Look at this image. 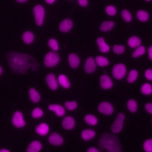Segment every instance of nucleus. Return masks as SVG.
Segmentation results:
<instances>
[{"instance_id": "nucleus-50", "label": "nucleus", "mask_w": 152, "mask_h": 152, "mask_svg": "<svg viewBox=\"0 0 152 152\" xmlns=\"http://www.w3.org/2000/svg\"></svg>"}, {"instance_id": "nucleus-26", "label": "nucleus", "mask_w": 152, "mask_h": 152, "mask_svg": "<svg viewBox=\"0 0 152 152\" xmlns=\"http://www.w3.org/2000/svg\"><path fill=\"white\" fill-rule=\"evenodd\" d=\"M137 17L140 21L145 22L148 20L150 15L147 11L143 10H140L137 12Z\"/></svg>"}, {"instance_id": "nucleus-9", "label": "nucleus", "mask_w": 152, "mask_h": 152, "mask_svg": "<svg viewBox=\"0 0 152 152\" xmlns=\"http://www.w3.org/2000/svg\"><path fill=\"white\" fill-rule=\"evenodd\" d=\"M96 69V63L95 59L90 56L87 58L85 61L84 70L86 73L91 74L93 73Z\"/></svg>"}, {"instance_id": "nucleus-4", "label": "nucleus", "mask_w": 152, "mask_h": 152, "mask_svg": "<svg viewBox=\"0 0 152 152\" xmlns=\"http://www.w3.org/2000/svg\"><path fill=\"white\" fill-rule=\"evenodd\" d=\"M33 12L36 24L38 26H42L43 23L45 15V11L44 7L40 4L36 5L33 9Z\"/></svg>"}, {"instance_id": "nucleus-44", "label": "nucleus", "mask_w": 152, "mask_h": 152, "mask_svg": "<svg viewBox=\"0 0 152 152\" xmlns=\"http://www.w3.org/2000/svg\"><path fill=\"white\" fill-rule=\"evenodd\" d=\"M87 151H88V152H99V150L96 148L94 147H91L87 150Z\"/></svg>"}, {"instance_id": "nucleus-19", "label": "nucleus", "mask_w": 152, "mask_h": 152, "mask_svg": "<svg viewBox=\"0 0 152 152\" xmlns=\"http://www.w3.org/2000/svg\"><path fill=\"white\" fill-rule=\"evenodd\" d=\"M42 148V143L39 141L34 140L31 141L27 147L26 151L27 152H37L41 150Z\"/></svg>"}, {"instance_id": "nucleus-15", "label": "nucleus", "mask_w": 152, "mask_h": 152, "mask_svg": "<svg viewBox=\"0 0 152 152\" xmlns=\"http://www.w3.org/2000/svg\"><path fill=\"white\" fill-rule=\"evenodd\" d=\"M68 61L69 66L73 69L77 68L80 63V59L79 56L74 53H71L68 55Z\"/></svg>"}, {"instance_id": "nucleus-24", "label": "nucleus", "mask_w": 152, "mask_h": 152, "mask_svg": "<svg viewBox=\"0 0 152 152\" xmlns=\"http://www.w3.org/2000/svg\"><path fill=\"white\" fill-rule=\"evenodd\" d=\"M141 43V39L135 36L130 37L128 40V45L131 48H135L139 46Z\"/></svg>"}, {"instance_id": "nucleus-47", "label": "nucleus", "mask_w": 152, "mask_h": 152, "mask_svg": "<svg viewBox=\"0 0 152 152\" xmlns=\"http://www.w3.org/2000/svg\"><path fill=\"white\" fill-rule=\"evenodd\" d=\"M17 2H19V3H24L26 2H27L28 0H16Z\"/></svg>"}, {"instance_id": "nucleus-30", "label": "nucleus", "mask_w": 152, "mask_h": 152, "mask_svg": "<svg viewBox=\"0 0 152 152\" xmlns=\"http://www.w3.org/2000/svg\"><path fill=\"white\" fill-rule=\"evenodd\" d=\"M141 91L143 94L150 95L152 94V86L151 84L145 83L141 87Z\"/></svg>"}, {"instance_id": "nucleus-10", "label": "nucleus", "mask_w": 152, "mask_h": 152, "mask_svg": "<svg viewBox=\"0 0 152 152\" xmlns=\"http://www.w3.org/2000/svg\"><path fill=\"white\" fill-rule=\"evenodd\" d=\"M49 142L53 145H61L64 143V138L57 132H52L48 137Z\"/></svg>"}, {"instance_id": "nucleus-27", "label": "nucleus", "mask_w": 152, "mask_h": 152, "mask_svg": "<svg viewBox=\"0 0 152 152\" xmlns=\"http://www.w3.org/2000/svg\"><path fill=\"white\" fill-rule=\"evenodd\" d=\"M94 59L96 64L100 67H104L109 64V59L103 56H97Z\"/></svg>"}, {"instance_id": "nucleus-14", "label": "nucleus", "mask_w": 152, "mask_h": 152, "mask_svg": "<svg viewBox=\"0 0 152 152\" xmlns=\"http://www.w3.org/2000/svg\"><path fill=\"white\" fill-rule=\"evenodd\" d=\"M75 121L74 118L70 116H65L62 121V127L66 130H70L74 128Z\"/></svg>"}, {"instance_id": "nucleus-18", "label": "nucleus", "mask_w": 152, "mask_h": 152, "mask_svg": "<svg viewBox=\"0 0 152 152\" xmlns=\"http://www.w3.org/2000/svg\"><path fill=\"white\" fill-rule=\"evenodd\" d=\"M35 131L37 134L44 136L47 135L49 132V126L46 123H41L36 126Z\"/></svg>"}, {"instance_id": "nucleus-3", "label": "nucleus", "mask_w": 152, "mask_h": 152, "mask_svg": "<svg viewBox=\"0 0 152 152\" xmlns=\"http://www.w3.org/2000/svg\"><path fill=\"white\" fill-rule=\"evenodd\" d=\"M60 61L59 55L55 52H49L45 56L43 64L45 66L48 68H52L55 66Z\"/></svg>"}, {"instance_id": "nucleus-22", "label": "nucleus", "mask_w": 152, "mask_h": 152, "mask_svg": "<svg viewBox=\"0 0 152 152\" xmlns=\"http://www.w3.org/2000/svg\"><path fill=\"white\" fill-rule=\"evenodd\" d=\"M22 40L24 43L27 45L32 43L34 40V35L30 31H26L22 34Z\"/></svg>"}, {"instance_id": "nucleus-20", "label": "nucleus", "mask_w": 152, "mask_h": 152, "mask_svg": "<svg viewBox=\"0 0 152 152\" xmlns=\"http://www.w3.org/2000/svg\"><path fill=\"white\" fill-rule=\"evenodd\" d=\"M96 136V132L91 129L83 130L81 132V138L85 141H88L94 138Z\"/></svg>"}, {"instance_id": "nucleus-42", "label": "nucleus", "mask_w": 152, "mask_h": 152, "mask_svg": "<svg viewBox=\"0 0 152 152\" xmlns=\"http://www.w3.org/2000/svg\"><path fill=\"white\" fill-rule=\"evenodd\" d=\"M78 3L80 6L82 7H86L88 4V0H78Z\"/></svg>"}, {"instance_id": "nucleus-17", "label": "nucleus", "mask_w": 152, "mask_h": 152, "mask_svg": "<svg viewBox=\"0 0 152 152\" xmlns=\"http://www.w3.org/2000/svg\"><path fill=\"white\" fill-rule=\"evenodd\" d=\"M48 108L50 110L55 112L56 115L59 117L63 116L65 113L64 107L58 104H51L49 106Z\"/></svg>"}, {"instance_id": "nucleus-5", "label": "nucleus", "mask_w": 152, "mask_h": 152, "mask_svg": "<svg viewBox=\"0 0 152 152\" xmlns=\"http://www.w3.org/2000/svg\"><path fill=\"white\" fill-rule=\"evenodd\" d=\"M125 120V115L123 113L119 112L117 115L114 122L111 125V131L114 134L120 132L124 126V122Z\"/></svg>"}, {"instance_id": "nucleus-34", "label": "nucleus", "mask_w": 152, "mask_h": 152, "mask_svg": "<svg viewBox=\"0 0 152 152\" xmlns=\"http://www.w3.org/2000/svg\"><path fill=\"white\" fill-rule=\"evenodd\" d=\"M49 47L53 51H57L59 49V44L58 41L54 39L51 38L48 40V42Z\"/></svg>"}, {"instance_id": "nucleus-28", "label": "nucleus", "mask_w": 152, "mask_h": 152, "mask_svg": "<svg viewBox=\"0 0 152 152\" xmlns=\"http://www.w3.org/2000/svg\"><path fill=\"white\" fill-rule=\"evenodd\" d=\"M84 121L87 124L91 126L96 125L98 122V119L97 117L91 114L86 115L84 117Z\"/></svg>"}, {"instance_id": "nucleus-45", "label": "nucleus", "mask_w": 152, "mask_h": 152, "mask_svg": "<svg viewBox=\"0 0 152 152\" xmlns=\"http://www.w3.org/2000/svg\"><path fill=\"white\" fill-rule=\"evenodd\" d=\"M46 1V2L48 4H53L56 0H45Z\"/></svg>"}, {"instance_id": "nucleus-8", "label": "nucleus", "mask_w": 152, "mask_h": 152, "mask_svg": "<svg viewBox=\"0 0 152 152\" xmlns=\"http://www.w3.org/2000/svg\"><path fill=\"white\" fill-rule=\"evenodd\" d=\"M97 109L100 113L105 115H110L114 112V108L113 105L108 102H101L99 104Z\"/></svg>"}, {"instance_id": "nucleus-21", "label": "nucleus", "mask_w": 152, "mask_h": 152, "mask_svg": "<svg viewBox=\"0 0 152 152\" xmlns=\"http://www.w3.org/2000/svg\"><path fill=\"white\" fill-rule=\"evenodd\" d=\"M28 94L30 100L33 103H38L40 102L41 96L39 93L34 88H30L28 91Z\"/></svg>"}, {"instance_id": "nucleus-32", "label": "nucleus", "mask_w": 152, "mask_h": 152, "mask_svg": "<svg viewBox=\"0 0 152 152\" xmlns=\"http://www.w3.org/2000/svg\"><path fill=\"white\" fill-rule=\"evenodd\" d=\"M138 76V71L135 69H132L128 73L127 80L129 83H134L137 79Z\"/></svg>"}, {"instance_id": "nucleus-40", "label": "nucleus", "mask_w": 152, "mask_h": 152, "mask_svg": "<svg viewBox=\"0 0 152 152\" xmlns=\"http://www.w3.org/2000/svg\"><path fill=\"white\" fill-rule=\"evenodd\" d=\"M144 75L147 80L152 81V69L151 68L147 69L144 72Z\"/></svg>"}, {"instance_id": "nucleus-31", "label": "nucleus", "mask_w": 152, "mask_h": 152, "mask_svg": "<svg viewBox=\"0 0 152 152\" xmlns=\"http://www.w3.org/2000/svg\"><path fill=\"white\" fill-rule=\"evenodd\" d=\"M127 107L129 112L132 113L135 112L138 109L137 102L134 99H129L127 102Z\"/></svg>"}, {"instance_id": "nucleus-12", "label": "nucleus", "mask_w": 152, "mask_h": 152, "mask_svg": "<svg viewBox=\"0 0 152 152\" xmlns=\"http://www.w3.org/2000/svg\"><path fill=\"white\" fill-rule=\"evenodd\" d=\"M100 86L103 89H109L113 86V81L109 76L103 74L100 77Z\"/></svg>"}, {"instance_id": "nucleus-36", "label": "nucleus", "mask_w": 152, "mask_h": 152, "mask_svg": "<svg viewBox=\"0 0 152 152\" xmlns=\"http://www.w3.org/2000/svg\"><path fill=\"white\" fill-rule=\"evenodd\" d=\"M65 107L68 110H74L77 107V103L76 101H66L64 103Z\"/></svg>"}, {"instance_id": "nucleus-38", "label": "nucleus", "mask_w": 152, "mask_h": 152, "mask_svg": "<svg viewBox=\"0 0 152 152\" xmlns=\"http://www.w3.org/2000/svg\"><path fill=\"white\" fill-rule=\"evenodd\" d=\"M143 149L146 152H152V139L146 140L143 143Z\"/></svg>"}, {"instance_id": "nucleus-46", "label": "nucleus", "mask_w": 152, "mask_h": 152, "mask_svg": "<svg viewBox=\"0 0 152 152\" xmlns=\"http://www.w3.org/2000/svg\"><path fill=\"white\" fill-rule=\"evenodd\" d=\"M0 152H10V150L5 148H1L0 149Z\"/></svg>"}, {"instance_id": "nucleus-1", "label": "nucleus", "mask_w": 152, "mask_h": 152, "mask_svg": "<svg viewBox=\"0 0 152 152\" xmlns=\"http://www.w3.org/2000/svg\"><path fill=\"white\" fill-rule=\"evenodd\" d=\"M7 59L11 69L17 73L24 74L30 68L37 67L34 59L24 53L10 52L7 55Z\"/></svg>"}, {"instance_id": "nucleus-49", "label": "nucleus", "mask_w": 152, "mask_h": 152, "mask_svg": "<svg viewBox=\"0 0 152 152\" xmlns=\"http://www.w3.org/2000/svg\"><path fill=\"white\" fill-rule=\"evenodd\" d=\"M145 1H150L151 0H145Z\"/></svg>"}, {"instance_id": "nucleus-43", "label": "nucleus", "mask_w": 152, "mask_h": 152, "mask_svg": "<svg viewBox=\"0 0 152 152\" xmlns=\"http://www.w3.org/2000/svg\"><path fill=\"white\" fill-rule=\"evenodd\" d=\"M148 56L150 59L152 61V45L150 46L148 48Z\"/></svg>"}, {"instance_id": "nucleus-2", "label": "nucleus", "mask_w": 152, "mask_h": 152, "mask_svg": "<svg viewBox=\"0 0 152 152\" xmlns=\"http://www.w3.org/2000/svg\"><path fill=\"white\" fill-rule=\"evenodd\" d=\"M99 145L102 149L108 151L119 152L122 151V147L118 138L110 133H104L99 141Z\"/></svg>"}, {"instance_id": "nucleus-6", "label": "nucleus", "mask_w": 152, "mask_h": 152, "mask_svg": "<svg viewBox=\"0 0 152 152\" xmlns=\"http://www.w3.org/2000/svg\"><path fill=\"white\" fill-rule=\"evenodd\" d=\"M112 75L116 80L122 79L126 75V68L124 64L122 63L115 64L112 68Z\"/></svg>"}, {"instance_id": "nucleus-25", "label": "nucleus", "mask_w": 152, "mask_h": 152, "mask_svg": "<svg viewBox=\"0 0 152 152\" xmlns=\"http://www.w3.org/2000/svg\"><path fill=\"white\" fill-rule=\"evenodd\" d=\"M58 80L59 84L64 88H68L71 86L69 79L64 74H60L58 76Z\"/></svg>"}, {"instance_id": "nucleus-29", "label": "nucleus", "mask_w": 152, "mask_h": 152, "mask_svg": "<svg viewBox=\"0 0 152 152\" xmlns=\"http://www.w3.org/2000/svg\"><path fill=\"white\" fill-rule=\"evenodd\" d=\"M145 52V48L144 46L140 45L137 47V48L133 51L132 53V56L133 58H138L142 55H143Z\"/></svg>"}, {"instance_id": "nucleus-16", "label": "nucleus", "mask_w": 152, "mask_h": 152, "mask_svg": "<svg viewBox=\"0 0 152 152\" xmlns=\"http://www.w3.org/2000/svg\"><path fill=\"white\" fill-rule=\"evenodd\" d=\"M96 43L99 47V49L101 52L107 53L110 50V46L107 45L104 40V39L102 37H99L96 40Z\"/></svg>"}, {"instance_id": "nucleus-33", "label": "nucleus", "mask_w": 152, "mask_h": 152, "mask_svg": "<svg viewBox=\"0 0 152 152\" xmlns=\"http://www.w3.org/2000/svg\"><path fill=\"white\" fill-rule=\"evenodd\" d=\"M43 114H44L43 110L41 108L37 107L33 109L31 115L33 118L37 119V118H41L42 116H43Z\"/></svg>"}, {"instance_id": "nucleus-11", "label": "nucleus", "mask_w": 152, "mask_h": 152, "mask_svg": "<svg viewBox=\"0 0 152 152\" xmlns=\"http://www.w3.org/2000/svg\"><path fill=\"white\" fill-rule=\"evenodd\" d=\"M46 82L48 87L52 90H56L58 87V84L55 75L53 73H49L46 75L45 78Z\"/></svg>"}, {"instance_id": "nucleus-48", "label": "nucleus", "mask_w": 152, "mask_h": 152, "mask_svg": "<svg viewBox=\"0 0 152 152\" xmlns=\"http://www.w3.org/2000/svg\"><path fill=\"white\" fill-rule=\"evenodd\" d=\"M2 71H3V70H2V67H1V66L0 65V75L2 74Z\"/></svg>"}, {"instance_id": "nucleus-23", "label": "nucleus", "mask_w": 152, "mask_h": 152, "mask_svg": "<svg viewBox=\"0 0 152 152\" xmlns=\"http://www.w3.org/2000/svg\"><path fill=\"white\" fill-rule=\"evenodd\" d=\"M115 26V23L112 21L107 20L103 21L100 26V30L103 32H107L111 30Z\"/></svg>"}, {"instance_id": "nucleus-35", "label": "nucleus", "mask_w": 152, "mask_h": 152, "mask_svg": "<svg viewBox=\"0 0 152 152\" xmlns=\"http://www.w3.org/2000/svg\"><path fill=\"white\" fill-rule=\"evenodd\" d=\"M121 16L123 20L126 22H130L132 18L131 13L127 10H123L121 11Z\"/></svg>"}, {"instance_id": "nucleus-39", "label": "nucleus", "mask_w": 152, "mask_h": 152, "mask_svg": "<svg viewBox=\"0 0 152 152\" xmlns=\"http://www.w3.org/2000/svg\"><path fill=\"white\" fill-rule=\"evenodd\" d=\"M125 48L122 45H115L113 46V51L117 55L122 54L125 52Z\"/></svg>"}, {"instance_id": "nucleus-13", "label": "nucleus", "mask_w": 152, "mask_h": 152, "mask_svg": "<svg viewBox=\"0 0 152 152\" xmlns=\"http://www.w3.org/2000/svg\"><path fill=\"white\" fill-rule=\"evenodd\" d=\"M73 27V21L69 18L63 20L59 25V29L61 31L66 33L70 31Z\"/></svg>"}, {"instance_id": "nucleus-41", "label": "nucleus", "mask_w": 152, "mask_h": 152, "mask_svg": "<svg viewBox=\"0 0 152 152\" xmlns=\"http://www.w3.org/2000/svg\"><path fill=\"white\" fill-rule=\"evenodd\" d=\"M145 109L148 113L152 115V103H146L145 105Z\"/></svg>"}, {"instance_id": "nucleus-37", "label": "nucleus", "mask_w": 152, "mask_h": 152, "mask_svg": "<svg viewBox=\"0 0 152 152\" xmlns=\"http://www.w3.org/2000/svg\"><path fill=\"white\" fill-rule=\"evenodd\" d=\"M106 13L110 16H114L117 13V10L116 7L112 5H109L105 8Z\"/></svg>"}, {"instance_id": "nucleus-7", "label": "nucleus", "mask_w": 152, "mask_h": 152, "mask_svg": "<svg viewBox=\"0 0 152 152\" xmlns=\"http://www.w3.org/2000/svg\"><path fill=\"white\" fill-rule=\"evenodd\" d=\"M12 124L15 127L18 128H21L26 125V122L24 119L22 112L20 111H16L14 112L12 117Z\"/></svg>"}]
</instances>
